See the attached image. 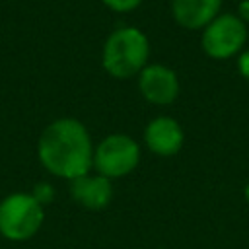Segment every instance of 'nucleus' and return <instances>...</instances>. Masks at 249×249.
Masks as SVG:
<instances>
[{"label": "nucleus", "instance_id": "6e6552de", "mask_svg": "<svg viewBox=\"0 0 249 249\" xmlns=\"http://www.w3.org/2000/svg\"><path fill=\"white\" fill-rule=\"evenodd\" d=\"M185 142V132L179 121L167 115L154 117L146 126H144V144L146 148L161 158H169L179 154Z\"/></svg>", "mask_w": 249, "mask_h": 249}, {"label": "nucleus", "instance_id": "f8f14e48", "mask_svg": "<svg viewBox=\"0 0 249 249\" xmlns=\"http://www.w3.org/2000/svg\"><path fill=\"white\" fill-rule=\"evenodd\" d=\"M237 70L239 74L249 82V49L247 51H241L237 54Z\"/></svg>", "mask_w": 249, "mask_h": 249}, {"label": "nucleus", "instance_id": "4468645a", "mask_svg": "<svg viewBox=\"0 0 249 249\" xmlns=\"http://www.w3.org/2000/svg\"><path fill=\"white\" fill-rule=\"evenodd\" d=\"M243 196H245V202L249 204V183L245 185V189H243Z\"/></svg>", "mask_w": 249, "mask_h": 249}, {"label": "nucleus", "instance_id": "20e7f679", "mask_svg": "<svg viewBox=\"0 0 249 249\" xmlns=\"http://www.w3.org/2000/svg\"><path fill=\"white\" fill-rule=\"evenodd\" d=\"M140 144L124 132H111L93 148V171L107 179H121L140 163Z\"/></svg>", "mask_w": 249, "mask_h": 249}, {"label": "nucleus", "instance_id": "423d86ee", "mask_svg": "<svg viewBox=\"0 0 249 249\" xmlns=\"http://www.w3.org/2000/svg\"><path fill=\"white\" fill-rule=\"evenodd\" d=\"M136 78L140 95L152 105H171L179 97V78L167 64H146Z\"/></svg>", "mask_w": 249, "mask_h": 249}, {"label": "nucleus", "instance_id": "7ed1b4c3", "mask_svg": "<svg viewBox=\"0 0 249 249\" xmlns=\"http://www.w3.org/2000/svg\"><path fill=\"white\" fill-rule=\"evenodd\" d=\"M45 222V206L31 193H10L0 200V235L8 241L31 239Z\"/></svg>", "mask_w": 249, "mask_h": 249}, {"label": "nucleus", "instance_id": "9d476101", "mask_svg": "<svg viewBox=\"0 0 249 249\" xmlns=\"http://www.w3.org/2000/svg\"><path fill=\"white\" fill-rule=\"evenodd\" d=\"M31 195L35 196V200H37L39 204H43V206H45V204L53 202V198H54V187H53L51 183L43 181V183H37V185L33 187Z\"/></svg>", "mask_w": 249, "mask_h": 249}, {"label": "nucleus", "instance_id": "39448f33", "mask_svg": "<svg viewBox=\"0 0 249 249\" xmlns=\"http://www.w3.org/2000/svg\"><path fill=\"white\" fill-rule=\"evenodd\" d=\"M247 41V25L237 14H218L204 29L200 47L214 60H228L241 53Z\"/></svg>", "mask_w": 249, "mask_h": 249}, {"label": "nucleus", "instance_id": "0eeeda50", "mask_svg": "<svg viewBox=\"0 0 249 249\" xmlns=\"http://www.w3.org/2000/svg\"><path fill=\"white\" fill-rule=\"evenodd\" d=\"M68 191L74 202L86 210H103L113 200V183L97 171H88L68 181Z\"/></svg>", "mask_w": 249, "mask_h": 249}, {"label": "nucleus", "instance_id": "ddd939ff", "mask_svg": "<svg viewBox=\"0 0 249 249\" xmlns=\"http://www.w3.org/2000/svg\"><path fill=\"white\" fill-rule=\"evenodd\" d=\"M237 18L247 25L249 23V0H241L237 6Z\"/></svg>", "mask_w": 249, "mask_h": 249}, {"label": "nucleus", "instance_id": "9b49d317", "mask_svg": "<svg viewBox=\"0 0 249 249\" xmlns=\"http://www.w3.org/2000/svg\"><path fill=\"white\" fill-rule=\"evenodd\" d=\"M109 10L113 12H119V14H128V12H134L136 8H140V4L144 0H101Z\"/></svg>", "mask_w": 249, "mask_h": 249}, {"label": "nucleus", "instance_id": "1a4fd4ad", "mask_svg": "<svg viewBox=\"0 0 249 249\" xmlns=\"http://www.w3.org/2000/svg\"><path fill=\"white\" fill-rule=\"evenodd\" d=\"M222 8V0H171L175 23L189 31L204 29Z\"/></svg>", "mask_w": 249, "mask_h": 249}, {"label": "nucleus", "instance_id": "f257e3e1", "mask_svg": "<svg viewBox=\"0 0 249 249\" xmlns=\"http://www.w3.org/2000/svg\"><path fill=\"white\" fill-rule=\"evenodd\" d=\"M93 140L88 126L74 117L49 123L37 142V158L51 175L76 179L93 169Z\"/></svg>", "mask_w": 249, "mask_h": 249}, {"label": "nucleus", "instance_id": "f03ea898", "mask_svg": "<svg viewBox=\"0 0 249 249\" xmlns=\"http://www.w3.org/2000/svg\"><path fill=\"white\" fill-rule=\"evenodd\" d=\"M148 35L132 25L113 29L105 37L101 47V66L109 76L117 80H128L132 76H138L140 70L148 64Z\"/></svg>", "mask_w": 249, "mask_h": 249}]
</instances>
